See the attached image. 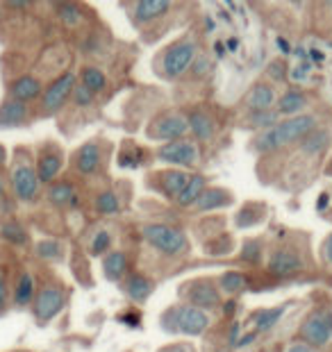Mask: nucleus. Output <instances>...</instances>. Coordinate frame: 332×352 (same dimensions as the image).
<instances>
[{"mask_svg":"<svg viewBox=\"0 0 332 352\" xmlns=\"http://www.w3.org/2000/svg\"><path fill=\"white\" fill-rule=\"evenodd\" d=\"M312 130H316V116L312 114L287 116L282 121H278L273 127H269V130H262L255 134L251 146H253V151L269 155L291 144H298V141H303Z\"/></svg>","mask_w":332,"mask_h":352,"instance_id":"obj_1","label":"nucleus"},{"mask_svg":"<svg viewBox=\"0 0 332 352\" xmlns=\"http://www.w3.org/2000/svg\"><path fill=\"white\" fill-rule=\"evenodd\" d=\"M7 179H10V191L17 202H23V205H34L37 200L41 198V179L37 175L34 168V160L28 153L19 151L17 157H14L10 173H7Z\"/></svg>","mask_w":332,"mask_h":352,"instance_id":"obj_2","label":"nucleus"},{"mask_svg":"<svg viewBox=\"0 0 332 352\" xmlns=\"http://www.w3.org/2000/svg\"><path fill=\"white\" fill-rule=\"evenodd\" d=\"M196 52H198V41L194 34L180 36L178 41H173L169 48H164L160 57V71L166 80H178L183 78L187 71L191 69Z\"/></svg>","mask_w":332,"mask_h":352,"instance_id":"obj_3","label":"nucleus"},{"mask_svg":"<svg viewBox=\"0 0 332 352\" xmlns=\"http://www.w3.org/2000/svg\"><path fill=\"white\" fill-rule=\"evenodd\" d=\"M209 316L203 309L194 305H183V307H169L162 316V327L169 332H183L189 336H198L207 329Z\"/></svg>","mask_w":332,"mask_h":352,"instance_id":"obj_4","label":"nucleus"},{"mask_svg":"<svg viewBox=\"0 0 332 352\" xmlns=\"http://www.w3.org/2000/svg\"><path fill=\"white\" fill-rule=\"evenodd\" d=\"M64 302H66L64 284H59L57 280H46L41 287H37L34 300L30 307H32V316L37 323L46 325L64 309Z\"/></svg>","mask_w":332,"mask_h":352,"instance_id":"obj_5","label":"nucleus"},{"mask_svg":"<svg viewBox=\"0 0 332 352\" xmlns=\"http://www.w3.org/2000/svg\"><path fill=\"white\" fill-rule=\"evenodd\" d=\"M75 85H78V76H75V73L66 71L62 76H57L39 96V114L55 116L57 111H62L64 104L71 100Z\"/></svg>","mask_w":332,"mask_h":352,"instance_id":"obj_6","label":"nucleus"},{"mask_svg":"<svg viewBox=\"0 0 332 352\" xmlns=\"http://www.w3.org/2000/svg\"><path fill=\"white\" fill-rule=\"evenodd\" d=\"M143 239L150 248L164 254H180L187 248V234L180 228L164 226V223H150L143 228Z\"/></svg>","mask_w":332,"mask_h":352,"instance_id":"obj_7","label":"nucleus"},{"mask_svg":"<svg viewBox=\"0 0 332 352\" xmlns=\"http://www.w3.org/2000/svg\"><path fill=\"white\" fill-rule=\"evenodd\" d=\"M148 139L155 141H176L189 134V125H187V116L180 114L176 109H166L160 111L157 116H153V121L146 127Z\"/></svg>","mask_w":332,"mask_h":352,"instance_id":"obj_8","label":"nucleus"},{"mask_svg":"<svg viewBox=\"0 0 332 352\" xmlns=\"http://www.w3.org/2000/svg\"><path fill=\"white\" fill-rule=\"evenodd\" d=\"M155 157L164 164H173V166H183V168H194L198 164V146L191 139H176V141H166L164 146L157 148Z\"/></svg>","mask_w":332,"mask_h":352,"instance_id":"obj_9","label":"nucleus"},{"mask_svg":"<svg viewBox=\"0 0 332 352\" xmlns=\"http://www.w3.org/2000/svg\"><path fill=\"white\" fill-rule=\"evenodd\" d=\"M300 339L312 348H323L332 339V311L314 309L300 325Z\"/></svg>","mask_w":332,"mask_h":352,"instance_id":"obj_10","label":"nucleus"},{"mask_svg":"<svg viewBox=\"0 0 332 352\" xmlns=\"http://www.w3.org/2000/svg\"><path fill=\"white\" fill-rule=\"evenodd\" d=\"M34 168H37V175L41 179V184L48 186L50 182H55L64 168V151L57 144H52V141H46V144L37 151Z\"/></svg>","mask_w":332,"mask_h":352,"instance_id":"obj_11","label":"nucleus"},{"mask_svg":"<svg viewBox=\"0 0 332 352\" xmlns=\"http://www.w3.org/2000/svg\"><path fill=\"white\" fill-rule=\"evenodd\" d=\"M101 164H103V148L98 141H87V144H82L71 157L73 170L82 177L96 175L98 168H101Z\"/></svg>","mask_w":332,"mask_h":352,"instance_id":"obj_12","label":"nucleus"},{"mask_svg":"<svg viewBox=\"0 0 332 352\" xmlns=\"http://www.w3.org/2000/svg\"><path fill=\"white\" fill-rule=\"evenodd\" d=\"M183 298L187 305H194L198 309H212L218 305V289L209 280H194L183 287Z\"/></svg>","mask_w":332,"mask_h":352,"instance_id":"obj_13","label":"nucleus"},{"mask_svg":"<svg viewBox=\"0 0 332 352\" xmlns=\"http://www.w3.org/2000/svg\"><path fill=\"white\" fill-rule=\"evenodd\" d=\"M32 121V109L30 104L7 98L0 102V130H14V127H23Z\"/></svg>","mask_w":332,"mask_h":352,"instance_id":"obj_14","label":"nucleus"},{"mask_svg":"<svg viewBox=\"0 0 332 352\" xmlns=\"http://www.w3.org/2000/svg\"><path fill=\"white\" fill-rule=\"evenodd\" d=\"M43 94V85L41 80L32 76V73H25V76H19L10 82V87H7V96L14 100H21V102H34L39 100V96Z\"/></svg>","mask_w":332,"mask_h":352,"instance_id":"obj_15","label":"nucleus"},{"mask_svg":"<svg viewBox=\"0 0 332 352\" xmlns=\"http://www.w3.org/2000/svg\"><path fill=\"white\" fill-rule=\"evenodd\" d=\"M171 7H173V0H134L132 21L137 25L153 23V21L162 19L164 14H169Z\"/></svg>","mask_w":332,"mask_h":352,"instance_id":"obj_16","label":"nucleus"},{"mask_svg":"<svg viewBox=\"0 0 332 352\" xmlns=\"http://www.w3.org/2000/svg\"><path fill=\"white\" fill-rule=\"evenodd\" d=\"M185 116H187V125H189V132L194 134L196 139H198V141L214 139L216 121L205 107H191Z\"/></svg>","mask_w":332,"mask_h":352,"instance_id":"obj_17","label":"nucleus"},{"mask_svg":"<svg viewBox=\"0 0 332 352\" xmlns=\"http://www.w3.org/2000/svg\"><path fill=\"white\" fill-rule=\"evenodd\" d=\"M37 294V280L30 271H19V275L14 277L12 284V307L17 309H25L32 305Z\"/></svg>","mask_w":332,"mask_h":352,"instance_id":"obj_18","label":"nucleus"},{"mask_svg":"<svg viewBox=\"0 0 332 352\" xmlns=\"http://www.w3.org/2000/svg\"><path fill=\"white\" fill-rule=\"evenodd\" d=\"M46 200L57 209H71L78 205V189L69 179H55V182L48 184Z\"/></svg>","mask_w":332,"mask_h":352,"instance_id":"obj_19","label":"nucleus"},{"mask_svg":"<svg viewBox=\"0 0 332 352\" xmlns=\"http://www.w3.org/2000/svg\"><path fill=\"white\" fill-rule=\"evenodd\" d=\"M303 268H305L303 257L291 248L276 250L269 259V271L273 275H293V273L303 271Z\"/></svg>","mask_w":332,"mask_h":352,"instance_id":"obj_20","label":"nucleus"},{"mask_svg":"<svg viewBox=\"0 0 332 352\" xmlns=\"http://www.w3.org/2000/svg\"><path fill=\"white\" fill-rule=\"evenodd\" d=\"M278 100V94L273 85L269 82H255L246 94V107L248 111H264V109H273Z\"/></svg>","mask_w":332,"mask_h":352,"instance_id":"obj_21","label":"nucleus"},{"mask_svg":"<svg viewBox=\"0 0 332 352\" xmlns=\"http://www.w3.org/2000/svg\"><path fill=\"white\" fill-rule=\"evenodd\" d=\"M307 94H303L300 89H287V91L276 100V111L280 116H296L303 114V109L307 107Z\"/></svg>","mask_w":332,"mask_h":352,"instance_id":"obj_22","label":"nucleus"},{"mask_svg":"<svg viewBox=\"0 0 332 352\" xmlns=\"http://www.w3.org/2000/svg\"><path fill=\"white\" fill-rule=\"evenodd\" d=\"M232 205V193L221 189V186H207L205 191L200 193V198L196 200V209L198 212H212V209H221Z\"/></svg>","mask_w":332,"mask_h":352,"instance_id":"obj_23","label":"nucleus"},{"mask_svg":"<svg viewBox=\"0 0 332 352\" xmlns=\"http://www.w3.org/2000/svg\"><path fill=\"white\" fill-rule=\"evenodd\" d=\"M0 239L10 245H17V248H23L30 243V232L25 226L17 219H5L0 223Z\"/></svg>","mask_w":332,"mask_h":352,"instance_id":"obj_24","label":"nucleus"},{"mask_svg":"<svg viewBox=\"0 0 332 352\" xmlns=\"http://www.w3.org/2000/svg\"><path fill=\"white\" fill-rule=\"evenodd\" d=\"M160 191L164 193L166 198H173L176 200L178 198V193L183 191V186L187 184V179H189V173H185V170H176V168H171V170H164V173H160Z\"/></svg>","mask_w":332,"mask_h":352,"instance_id":"obj_25","label":"nucleus"},{"mask_svg":"<svg viewBox=\"0 0 332 352\" xmlns=\"http://www.w3.org/2000/svg\"><path fill=\"white\" fill-rule=\"evenodd\" d=\"M207 189V179L203 175H189V179H187V184L183 186V191L178 193L176 202L180 207H194L196 200L200 198V193Z\"/></svg>","mask_w":332,"mask_h":352,"instance_id":"obj_26","label":"nucleus"},{"mask_svg":"<svg viewBox=\"0 0 332 352\" xmlns=\"http://www.w3.org/2000/svg\"><path fill=\"white\" fill-rule=\"evenodd\" d=\"M125 271H127V259H125V254L121 252V250L107 252L103 257V273H105L107 280H112V282L123 280Z\"/></svg>","mask_w":332,"mask_h":352,"instance_id":"obj_27","label":"nucleus"},{"mask_svg":"<svg viewBox=\"0 0 332 352\" xmlns=\"http://www.w3.org/2000/svg\"><path fill=\"white\" fill-rule=\"evenodd\" d=\"M153 289H155V284L148 280L146 275H130L125 280V294L132 298L134 302H146L148 300V296L153 294Z\"/></svg>","mask_w":332,"mask_h":352,"instance_id":"obj_28","label":"nucleus"},{"mask_svg":"<svg viewBox=\"0 0 332 352\" xmlns=\"http://www.w3.org/2000/svg\"><path fill=\"white\" fill-rule=\"evenodd\" d=\"M80 85L89 89L94 96L103 94L107 89V76L98 66H82L80 69Z\"/></svg>","mask_w":332,"mask_h":352,"instance_id":"obj_29","label":"nucleus"},{"mask_svg":"<svg viewBox=\"0 0 332 352\" xmlns=\"http://www.w3.org/2000/svg\"><path fill=\"white\" fill-rule=\"evenodd\" d=\"M278 121H280V114L276 111V107L264 109V111H248V116H246V125L255 132L269 130V127H273Z\"/></svg>","mask_w":332,"mask_h":352,"instance_id":"obj_30","label":"nucleus"},{"mask_svg":"<svg viewBox=\"0 0 332 352\" xmlns=\"http://www.w3.org/2000/svg\"><path fill=\"white\" fill-rule=\"evenodd\" d=\"M34 252L39 259H46V261H59L64 257V243L57 241V239H43L34 245Z\"/></svg>","mask_w":332,"mask_h":352,"instance_id":"obj_31","label":"nucleus"},{"mask_svg":"<svg viewBox=\"0 0 332 352\" xmlns=\"http://www.w3.org/2000/svg\"><path fill=\"white\" fill-rule=\"evenodd\" d=\"M328 141H330L328 132L316 127V130L309 132L303 141H298V144H300V151H303L305 155H314V153H321L323 148L328 146Z\"/></svg>","mask_w":332,"mask_h":352,"instance_id":"obj_32","label":"nucleus"},{"mask_svg":"<svg viewBox=\"0 0 332 352\" xmlns=\"http://www.w3.org/2000/svg\"><path fill=\"white\" fill-rule=\"evenodd\" d=\"M221 289L225 291V294H244V291L248 289V280H246V275L244 273H237V271H230V273H225L221 275Z\"/></svg>","mask_w":332,"mask_h":352,"instance_id":"obj_33","label":"nucleus"},{"mask_svg":"<svg viewBox=\"0 0 332 352\" xmlns=\"http://www.w3.org/2000/svg\"><path fill=\"white\" fill-rule=\"evenodd\" d=\"M96 212L103 216H112L121 212V202L114 191H103L96 196Z\"/></svg>","mask_w":332,"mask_h":352,"instance_id":"obj_34","label":"nucleus"},{"mask_svg":"<svg viewBox=\"0 0 332 352\" xmlns=\"http://www.w3.org/2000/svg\"><path fill=\"white\" fill-rule=\"evenodd\" d=\"M284 314V305L282 307H273V309H262L258 316H255V327L260 329V332H264V329H271L278 320L282 318Z\"/></svg>","mask_w":332,"mask_h":352,"instance_id":"obj_35","label":"nucleus"},{"mask_svg":"<svg viewBox=\"0 0 332 352\" xmlns=\"http://www.w3.org/2000/svg\"><path fill=\"white\" fill-rule=\"evenodd\" d=\"M57 16H59V21H62L64 25L75 28V25L80 23L82 12H80V7L75 5V3H62V5L57 7Z\"/></svg>","mask_w":332,"mask_h":352,"instance_id":"obj_36","label":"nucleus"},{"mask_svg":"<svg viewBox=\"0 0 332 352\" xmlns=\"http://www.w3.org/2000/svg\"><path fill=\"white\" fill-rule=\"evenodd\" d=\"M14 205H17V200H14V196H12L10 179H7L5 170H3V173H0V214H12Z\"/></svg>","mask_w":332,"mask_h":352,"instance_id":"obj_37","label":"nucleus"},{"mask_svg":"<svg viewBox=\"0 0 332 352\" xmlns=\"http://www.w3.org/2000/svg\"><path fill=\"white\" fill-rule=\"evenodd\" d=\"M12 305V287H10V277H7V268L0 266V316L10 309Z\"/></svg>","mask_w":332,"mask_h":352,"instance_id":"obj_38","label":"nucleus"},{"mask_svg":"<svg viewBox=\"0 0 332 352\" xmlns=\"http://www.w3.org/2000/svg\"><path fill=\"white\" fill-rule=\"evenodd\" d=\"M262 214H264V209H260L258 205H248V207H244L239 212L237 223L241 228H251V226H255V223H260Z\"/></svg>","mask_w":332,"mask_h":352,"instance_id":"obj_39","label":"nucleus"},{"mask_svg":"<svg viewBox=\"0 0 332 352\" xmlns=\"http://www.w3.org/2000/svg\"><path fill=\"white\" fill-rule=\"evenodd\" d=\"M110 245H112V236H110V232H96L94 239H92V245H89V252L94 254V257H101V254H105L110 250Z\"/></svg>","mask_w":332,"mask_h":352,"instance_id":"obj_40","label":"nucleus"},{"mask_svg":"<svg viewBox=\"0 0 332 352\" xmlns=\"http://www.w3.org/2000/svg\"><path fill=\"white\" fill-rule=\"evenodd\" d=\"M94 100H96V96L78 82L73 89V94H71V102L75 104V107H92Z\"/></svg>","mask_w":332,"mask_h":352,"instance_id":"obj_41","label":"nucleus"},{"mask_svg":"<svg viewBox=\"0 0 332 352\" xmlns=\"http://www.w3.org/2000/svg\"><path fill=\"white\" fill-rule=\"evenodd\" d=\"M241 257L246 261H251V264H258L262 259V245L260 241H246L244 248H241Z\"/></svg>","mask_w":332,"mask_h":352,"instance_id":"obj_42","label":"nucleus"},{"mask_svg":"<svg viewBox=\"0 0 332 352\" xmlns=\"http://www.w3.org/2000/svg\"><path fill=\"white\" fill-rule=\"evenodd\" d=\"M269 78H273L276 82H284L287 80V64H284V59H276V62L269 66Z\"/></svg>","mask_w":332,"mask_h":352,"instance_id":"obj_43","label":"nucleus"},{"mask_svg":"<svg viewBox=\"0 0 332 352\" xmlns=\"http://www.w3.org/2000/svg\"><path fill=\"white\" fill-rule=\"evenodd\" d=\"M3 3H5V7H10L14 12H25L32 7L34 0H3Z\"/></svg>","mask_w":332,"mask_h":352,"instance_id":"obj_44","label":"nucleus"},{"mask_svg":"<svg viewBox=\"0 0 332 352\" xmlns=\"http://www.w3.org/2000/svg\"><path fill=\"white\" fill-rule=\"evenodd\" d=\"M287 352H316V348L307 346L305 341H296V343H291V346L287 348Z\"/></svg>","mask_w":332,"mask_h":352,"instance_id":"obj_45","label":"nucleus"},{"mask_svg":"<svg viewBox=\"0 0 332 352\" xmlns=\"http://www.w3.org/2000/svg\"><path fill=\"white\" fill-rule=\"evenodd\" d=\"M323 257H326V261H330V264H332V234L326 239V243H323Z\"/></svg>","mask_w":332,"mask_h":352,"instance_id":"obj_46","label":"nucleus"},{"mask_svg":"<svg viewBox=\"0 0 332 352\" xmlns=\"http://www.w3.org/2000/svg\"><path fill=\"white\" fill-rule=\"evenodd\" d=\"M5 166H7V148L0 144V173L5 170Z\"/></svg>","mask_w":332,"mask_h":352,"instance_id":"obj_47","label":"nucleus"},{"mask_svg":"<svg viewBox=\"0 0 332 352\" xmlns=\"http://www.w3.org/2000/svg\"><path fill=\"white\" fill-rule=\"evenodd\" d=\"M164 352H191V348H189V346H185V343H178V346L166 348Z\"/></svg>","mask_w":332,"mask_h":352,"instance_id":"obj_48","label":"nucleus"},{"mask_svg":"<svg viewBox=\"0 0 332 352\" xmlns=\"http://www.w3.org/2000/svg\"><path fill=\"white\" fill-rule=\"evenodd\" d=\"M323 5H326V7H330V10H332V0H323Z\"/></svg>","mask_w":332,"mask_h":352,"instance_id":"obj_49","label":"nucleus"}]
</instances>
